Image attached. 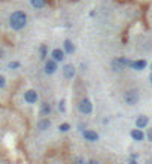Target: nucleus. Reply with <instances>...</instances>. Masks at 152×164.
<instances>
[{
  "instance_id": "16",
  "label": "nucleus",
  "mask_w": 152,
  "mask_h": 164,
  "mask_svg": "<svg viewBox=\"0 0 152 164\" xmlns=\"http://www.w3.org/2000/svg\"><path fill=\"white\" fill-rule=\"evenodd\" d=\"M39 55H40V60H46V55H48V45H40V46H39Z\"/></svg>"
},
{
  "instance_id": "17",
  "label": "nucleus",
  "mask_w": 152,
  "mask_h": 164,
  "mask_svg": "<svg viewBox=\"0 0 152 164\" xmlns=\"http://www.w3.org/2000/svg\"><path fill=\"white\" fill-rule=\"evenodd\" d=\"M70 128H72V127H70V124H67V123L60 124V127H58V130L61 131V133H67V131H69Z\"/></svg>"
},
{
  "instance_id": "22",
  "label": "nucleus",
  "mask_w": 152,
  "mask_h": 164,
  "mask_svg": "<svg viewBox=\"0 0 152 164\" xmlns=\"http://www.w3.org/2000/svg\"><path fill=\"white\" fill-rule=\"evenodd\" d=\"M3 57H5V49H3V48H0V60H2Z\"/></svg>"
},
{
  "instance_id": "11",
  "label": "nucleus",
  "mask_w": 152,
  "mask_h": 164,
  "mask_svg": "<svg viewBox=\"0 0 152 164\" xmlns=\"http://www.w3.org/2000/svg\"><path fill=\"white\" fill-rule=\"evenodd\" d=\"M63 49H64L66 54H73V52H75V45H73V42L70 41V39H66V41L63 42Z\"/></svg>"
},
{
  "instance_id": "19",
  "label": "nucleus",
  "mask_w": 152,
  "mask_h": 164,
  "mask_svg": "<svg viewBox=\"0 0 152 164\" xmlns=\"http://www.w3.org/2000/svg\"><path fill=\"white\" fill-rule=\"evenodd\" d=\"M21 66L20 61H11L9 63V69H12V70H15V69H18Z\"/></svg>"
},
{
  "instance_id": "18",
  "label": "nucleus",
  "mask_w": 152,
  "mask_h": 164,
  "mask_svg": "<svg viewBox=\"0 0 152 164\" xmlns=\"http://www.w3.org/2000/svg\"><path fill=\"white\" fill-rule=\"evenodd\" d=\"M58 110H60L61 113L66 112V100H64V99H61V100L58 102Z\"/></svg>"
},
{
  "instance_id": "20",
  "label": "nucleus",
  "mask_w": 152,
  "mask_h": 164,
  "mask_svg": "<svg viewBox=\"0 0 152 164\" xmlns=\"http://www.w3.org/2000/svg\"><path fill=\"white\" fill-rule=\"evenodd\" d=\"M6 87V78L3 75H0V89H3Z\"/></svg>"
},
{
  "instance_id": "9",
  "label": "nucleus",
  "mask_w": 152,
  "mask_h": 164,
  "mask_svg": "<svg viewBox=\"0 0 152 164\" xmlns=\"http://www.w3.org/2000/svg\"><path fill=\"white\" fill-rule=\"evenodd\" d=\"M64 55H66L64 49H60V48L52 49V52H51V57H52L57 63H61L63 60H64Z\"/></svg>"
},
{
  "instance_id": "13",
  "label": "nucleus",
  "mask_w": 152,
  "mask_h": 164,
  "mask_svg": "<svg viewBox=\"0 0 152 164\" xmlns=\"http://www.w3.org/2000/svg\"><path fill=\"white\" fill-rule=\"evenodd\" d=\"M146 60H136V61H131V64H130V67L134 69V70H143V69H146Z\"/></svg>"
},
{
  "instance_id": "12",
  "label": "nucleus",
  "mask_w": 152,
  "mask_h": 164,
  "mask_svg": "<svg viewBox=\"0 0 152 164\" xmlns=\"http://www.w3.org/2000/svg\"><path fill=\"white\" fill-rule=\"evenodd\" d=\"M51 127V119L49 118H42L40 121L37 123V128L40 131H46Z\"/></svg>"
},
{
  "instance_id": "3",
  "label": "nucleus",
  "mask_w": 152,
  "mask_h": 164,
  "mask_svg": "<svg viewBox=\"0 0 152 164\" xmlns=\"http://www.w3.org/2000/svg\"><path fill=\"white\" fill-rule=\"evenodd\" d=\"M79 110H81V113H83V115H90L91 112H93V103H91L90 99L83 97L82 100L79 102Z\"/></svg>"
},
{
  "instance_id": "2",
  "label": "nucleus",
  "mask_w": 152,
  "mask_h": 164,
  "mask_svg": "<svg viewBox=\"0 0 152 164\" xmlns=\"http://www.w3.org/2000/svg\"><path fill=\"white\" fill-rule=\"evenodd\" d=\"M139 100H140V96H139L137 89H128V91H125L124 93L125 104H128V106H134V104H137L139 103Z\"/></svg>"
},
{
  "instance_id": "14",
  "label": "nucleus",
  "mask_w": 152,
  "mask_h": 164,
  "mask_svg": "<svg viewBox=\"0 0 152 164\" xmlns=\"http://www.w3.org/2000/svg\"><path fill=\"white\" fill-rule=\"evenodd\" d=\"M51 112H52V106L46 102L42 103L40 104V115L42 116H49L51 115Z\"/></svg>"
},
{
  "instance_id": "7",
  "label": "nucleus",
  "mask_w": 152,
  "mask_h": 164,
  "mask_svg": "<svg viewBox=\"0 0 152 164\" xmlns=\"http://www.w3.org/2000/svg\"><path fill=\"white\" fill-rule=\"evenodd\" d=\"M82 136L88 142H97L98 140V133H96V131H93V130H83Z\"/></svg>"
},
{
  "instance_id": "8",
  "label": "nucleus",
  "mask_w": 152,
  "mask_h": 164,
  "mask_svg": "<svg viewBox=\"0 0 152 164\" xmlns=\"http://www.w3.org/2000/svg\"><path fill=\"white\" fill-rule=\"evenodd\" d=\"M130 136H131L133 140H136V142H142L143 139H145V133L142 131V128H134V130L130 131Z\"/></svg>"
},
{
  "instance_id": "5",
  "label": "nucleus",
  "mask_w": 152,
  "mask_h": 164,
  "mask_svg": "<svg viewBox=\"0 0 152 164\" xmlns=\"http://www.w3.org/2000/svg\"><path fill=\"white\" fill-rule=\"evenodd\" d=\"M76 75V67L69 63V64H64V67H63V76L66 78V79H73Z\"/></svg>"
},
{
  "instance_id": "1",
  "label": "nucleus",
  "mask_w": 152,
  "mask_h": 164,
  "mask_svg": "<svg viewBox=\"0 0 152 164\" xmlns=\"http://www.w3.org/2000/svg\"><path fill=\"white\" fill-rule=\"evenodd\" d=\"M9 26L14 30H22L27 26V14L24 11H15L9 17Z\"/></svg>"
},
{
  "instance_id": "15",
  "label": "nucleus",
  "mask_w": 152,
  "mask_h": 164,
  "mask_svg": "<svg viewBox=\"0 0 152 164\" xmlns=\"http://www.w3.org/2000/svg\"><path fill=\"white\" fill-rule=\"evenodd\" d=\"M30 3H31V6L35 9H42L46 5V0H30Z\"/></svg>"
},
{
  "instance_id": "4",
  "label": "nucleus",
  "mask_w": 152,
  "mask_h": 164,
  "mask_svg": "<svg viewBox=\"0 0 152 164\" xmlns=\"http://www.w3.org/2000/svg\"><path fill=\"white\" fill-rule=\"evenodd\" d=\"M58 69V63L54 60V58H49L45 61V73L46 75H54Z\"/></svg>"
},
{
  "instance_id": "23",
  "label": "nucleus",
  "mask_w": 152,
  "mask_h": 164,
  "mask_svg": "<svg viewBox=\"0 0 152 164\" xmlns=\"http://www.w3.org/2000/svg\"><path fill=\"white\" fill-rule=\"evenodd\" d=\"M149 81H151V85H152V73L149 75Z\"/></svg>"
},
{
  "instance_id": "6",
  "label": "nucleus",
  "mask_w": 152,
  "mask_h": 164,
  "mask_svg": "<svg viewBox=\"0 0 152 164\" xmlns=\"http://www.w3.org/2000/svg\"><path fill=\"white\" fill-rule=\"evenodd\" d=\"M37 99H39V96H37V93L35 89H27L24 93V102L28 103V104H35L37 102Z\"/></svg>"
},
{
  "instance_id": "10",
  "label": "nucleus",
  "mask_w": 152,
  "mask_h": 164,
  "mask_svg": "<svg viewBox=\"0 0 152 164\" xmlns=\"http://www.w3.org/2000/svg\"><path fill=\"white\" fill-rule=\"evenodd\" d=\"M148 124H149V118L148 116H145V115L137 116V119H136V127L137 128H146Z\"/></svg>"
},
{
  "instance_id": "21",
  "label": "nucleus",
  "mask_w": 152,
  "mask_h": 164,
  "mask_svg": "<svg viewBox=\"0 0 152 164\" xmlns=\"http://www.w3.org/2000/svg\"><path fill=\"white\" fill-rule=\"evenodd\" d=\"M146 137H148V140L152 142V128H148V133H146Z\"/></svg>"
}]
</instances>
